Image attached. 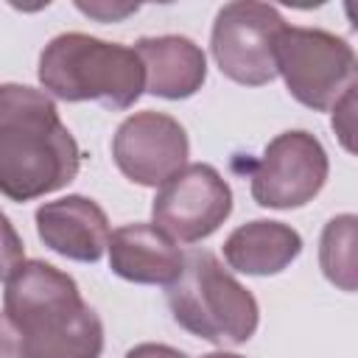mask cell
Returning <instances> with one entry per match:
<instances>
[{"instance_id":"obj_9","label":"cell","mask_w":358,"mask_h":358,"mask_svg":"<svg viewBox=\"0 0 358 358\" xmlns=\"http://www.w3.org/2000/svg\"><path fill=\"white\" fill-rule=\"evenodd\" d=\"M187 131L165 112H134L112 137V159L126 179L143 187H157L187 162Z\"/></svg>"},{"instance_id":"obj_14","label":"cell","mask_w":358,"mask_h":358,"mask_svg":"<svg viewBox=\"0 0 358 358\" xmlns=\"http://www.w3.org/2000/svg\"><path fill=\"white\" fill-rule=\"evenodd\" d=\"M355 243H358V218L352 213L336 215L324 224L319 241V266L322 274L347 294H352L358 285Z\"/></svg>"},{"instance_id":"obj_1","label":"cell","mask_w":358,"mask_h":358,"mask_svg":"<svg viewBox=\"0 0 358 358\" xmlns=\"http://www.w3.org/2000/svg\"><path fill=\"white\" fill-rule=\"evenodd\" d=\"M78 168L81 148L53 98L28 84H0V193L34 201L67 187Z\"/></svg>"},{"instance_id":"obj_8","label":"cell","mask_w":358,"mask_h":358,"mask_svg":"<svg viewBox=\"0 0 358 358\" xmlns=\"http://www.w3.org/2000/svg\"><path fill=\"white\" fill-rule=\"evenodd\" d=\"M232 213L227 179L207 162H190L165 179L151 201L154 227L171 241L196 243L210 238Z\"/></svg>"},{"instance_id":"obj_19","label":"cell","mask_w":358,"mask_h":358,"mask_svg":"<svg viewBox=\"0 0 358 358\" xmlns=\"http://www.w3.org/2000/svg\"><path fill=\"white\" fill-rule=\"evenodd\" d=\"M126 358H187L182 350L176 347H168V344H154V341H145V344H137L126 352Z\"/></svg>"},{"instance_id":"obj_12","label":"cell","mask_w":358,"mask_h":358,"mask_svg":"<svg viewBox=\"0 0 358 358\" xmlns=\"http://www.w3.org/2000/svg\"><path fill=\"white\" fill-rule=\"evenodd\" d=\"M134 53L143 62L145 92L168 101L190 98L201 90L207 78L204 50L179 34L165 36H143L134 45Z\"/></svg>"},{"instance_id":"obj_4","label":"cell","mask_w":358,"mask_h":358,"mask_svg":"<svg viewBox=\"0 0 358 358\" xmlns=\"http://www.w3.org/2000/svg\"><path fill=\"white\" fill-rule=\"evenodd\" d=\"M168 308L179 327L210 344H246L260 322L257 299L207 249L182 257L168 285Z\"/></svg>"},{"instance_id":"obj_2","label":"cell","mask_w":358,"mask_h":358,"mask_svg":"<svg viewBox=\"0 0 358 358\" xmlns=\"http://www.w3.org/2000/svg\"><path fill=\"white\" fill-rule=\"evenodd\" d=\"M3 302L28 358H101V316L84 302L67 271L45 260H22L6 280Z\"/></svg>"},{"instance_id":"obj_17","label":"cell","mask_w":358,"mask_h":358,"mask_svg":"<svg viewBox=\"0 0 358 358\" xmlns=\"http://www.w3.org/2000/svg\"><path fill=\"white\" fill-rule=\"evenodd\" d=\"M0 358H28L25 341L6 313H0Z\"/></svg>"},{"instance_id":"obj_7","label":"cell","mask_w":358,"mask_h":358,"mask_svg":"<svg viewBox=\"0 0 358 358\" xmlns=\"http://www.w3.org/2000/svg\"><path fill=\"white\" fill-rule=\"evenodd\" d=\"M330 173L324 145L302 129L277 134L252 162V199L268 210H294L319 196Z\"/></svg>"},{"instance_id":"obj_13","label":"cell","mask_w":358,"mask_h":358,"mask_svg":"<svg viewBox=\"0 0 358 358\" xmlns=\"http://www.w3.org/2000/svg\"><path fill=\"white\" fill-rule=\"evenodd\" d=\"M302 252V238L282 221L255 218L241 224L224 241V260L229 268L252 277H271L288 268Z\"/></svg>"},{"instance_id":"obj_5","label":"cell","mask_w":358,"mask_h":358,"mask_svg":"<svg viewBox=\"0 0 358 358\" xmlns=\"http://www.w3.org/2000/svg\"><path fill=\"white\" fill-rule=\"evenodd\" d=\"M274 64L288 92L313 112L333 109L355 90L352 45L322 28L285 25L274 42Z\"/></svg>"},{"instance_id":"obj_10","label":"cell","mask_w":358,"mask_h":358,"mask_svg":"<svg viewBox=\"0 0 358 358\" xmlns=\"http://www.w3.org/2000/svg\"><path fill=\"white\" fill-rule=\"evenodd\" d=\"M39 241L56 255L78 263H98L109 243V218L87 196H64L36 210Z\"/></svg>"},{"instance_id":"obj_20","label":"cell","mask_w":358,"mask_h":358,"mask_svg":"<svg viewBox=\"0 0 358 358\" xmlns=\"http://www.w3.org/2000/svg\"><path fill=\"white\" fill-rule=\"evenodd\" d=\"M201 358H243V355H238V352H207Z\"/></svg>"},{"instance_id":"obj_18","label":"cell","mask_w":358,"mask_h":358,"mask_svg":"<svg viewBox=\"0 0 358 358\" xmlns=\"http://www.w3.org/2000/svg\"><path fill=\"white\" fill-rule=\"evenodd\" d=\"M76 6H78V11H84L95 20H103V22H117L126 14L137 11V6H106V3H76Z\"/></svg>"},{"instance_id":"obj_3","label":"cell","mask_w":358,"mask_h":358,"mask_svg":"<svg viewBox=\"0 0 358 358\" xmlns=\"http://www.w3.org/2000/svg\"><path fill=\"white\" fill-rule=\"evenodd\" d=\"M39 84L62 101H98L123 112L145 92L143 62L134 48L106 42L81 31L53 36L39 53Z\"/></svg>"},{"instance_id":"obj_15","label":"cell","mask_w":358,"mask_h":358,"mask_svg":"<svg viewBox=\"0 0 358 358\" xmlns=\"http://www.w3.org/2000/svg\"><path fill=\"white\" fill-rule=\"evenodd\" d=\"M22 260H25L22 238L17 235V229H14V224L8 221V215L0 210V280L6 282Z\"/></svg>"},{"instance_id":"obj_6","label":"cell","mask_w":358,"mask_h":358,"mask_svg":"<svg viewBox=\"0 0 358 358\" xmlns=\"http://www.w3.org/2000/svg\"><path fill=\"white\" fill-rule=\"evenodd\" d=\"M285 20L268 3H227L213 22L210 50L218 70L243 87H263L277 78L274 42Z\"/></svg>"},{"instance_id":"obj_11","label":"cell","mask_w":358,"mask_h":358,"mask_svg":"<svg viewBox=\"0 0 358 358\" xmlns=\"http://www.w3.org/2000/svg\"><path fill=\"white\" fill-rule=\"evenodd\" d=\"M109 268L137 285H171L182 268V252L154 224H123L106 243Z\"/></svg>"},{"instance_id":"obj_16","label":"cell","mask_w":358,"mask_h":358,"mask_svg":"<svg viewBox=\"0 0 358 358\" xmlns=\"http://www.w3.org/2000/svg\"><path fill=\"white\" fill-rule=\"evenodd\" d=\"M352 109H355V90H350L336 106H333V129L341 137L344 148L352 151Z\"/></svg>"}]
</instances>
